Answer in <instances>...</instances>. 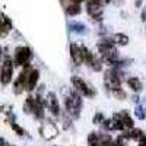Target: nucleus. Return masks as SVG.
<instances>
[{
	"label": "nucleus",
	"instance_id": "nucleus-6",
	"mask_svg": "<svg viewBox=\"0 0 146 146\" xmlns=\"http://www.w3.org/2000/svg\"><path fill=\"white\" fill-rule=\"evenodd\" d=\"M40 79V72L36 69H32L29 72V76H28V85H27V89L28 91H32L35 86H36V82Z\"/></svg>",
	"mask_w": 146,
	"mask_h": 146
},
{
	"label": "nucleus",
	"instance_id": "nucleus-15",
	"mask_svg": "<svg viewBox=\"0 0 146 146\" xmlns=\"http://www.w3.org/2000/svg\"><path fill=\"white\" fill-rule=\"evenodd\" d=\"M70 28H72L73 32H78V34H85V32H86V27H85L83 23L73 22V23H70Z\"/></svg>",
	"mask_w": 146,
	"mask_h": 146
},
{
	"label": "nucleus",
	"instance_id": "nucleus-21",
	"mask_svg": "<svg viewBox=\"0 0 146 146\" xmlns=\"http://www.w3.org/2000/svg\"><path fill=\"white\" fill-rule=\"evenodd\" d=\"M139 142H140L142 145H146V135H143V136L139 139Z\"/></svg>",
	"mask_w": 146,
	"mask_h": 146
},
{
	"label": "nucleus",
	"instance_id": "nucleus-4",
	"mask_svg": "<svg viewBox=\"0 0 146 146\" xmlns=\"http://www.w3.org/2000/svg\"><path fill=\"white\" fill-rule=\"evenodd\" d=\"M47 104H48V108H50V111L53 115L58 117L60 115V105H58V101L56 98V94L50 92L47 95Z\"/></svg>",
	"mask_w": 146,
	"mask_h": 146
},
{
	"label": "nucleus",
	"instance_id": "nucleus-11",
	"mask_svg": "<svg viewBox=\"0 0 146 146\" xmlns=\"http://www.w3.org/2000/svg\"><path fill=\"white\" fill-rule=\"evenodd\" d=\"M80 12H82V9H80L79 3H72L70 6H67V15H70V16L79 15Z\"/></svg>",
	"mask_w": 146,
	"mask_h": 146
},
{
	"label": "nucleus",
	"instance_id": "nucleus-13",
	"mask_svg": "<svg viewBox=\"0 0 146 146\" xmlns=\"http://www.w3.org/2000/svg\"><path fill=\"white\" fill-rule=\"evenodd\" d=\"M34 107H35V100L32 96H28L27 101H25V105H23V110H25V113H32L34 111Z\"/></svg>",
	"mask_w": 146,
	"mask_h": 146
},
{
	"label": "nucleus",
	"instance_id": "nucleus-19",
	"mask_svg": "<svg viewBox=\"0 0 146 146\" xmlns=\"http://www.w3.org/2000/svg\"><path fill=\"white\" fill-rule=\"evenodd\" d=\"M102 121H104V114L102 113H96L95 117H94V123L95 124H101Z\"/></svg>",
	"mask_w": 146,
	"mask_h": 146
},
{
	"label": "nucleus",
	"instance_id": "nucleus-16",
	"mask_svg": "<svg viewBox=\"0 0 146 146\" xmlns=\"http://www.w3.org/2000/svg\"><path fill=\"white\" fill-rule=\"evenodd\" d=\"M91 67H92V70H95V72H101L102 70V62L100 58H94V62H92V64H91Z\"/></svg>",
	"mask_w": 146,
	"mask_h": 146
},
{
	"label": "nucleus",
	"instance_id": "nucleus-9",
	"mask_svg": "<svg viewBox=\"0 0 146 146\" xmlns=\"http://www.w3.org/2000/svg\"><path fill=\"white\" fill-rule=\"evenodd\" d=\"M124 136H126L127 139H131V140H139V139L143 136V131H142L140 129L133 127V129H130L127 133H124Z\"/></svg>",
	"mask_w": 146,
	"mask_h": 146
},
{
	"label": "nucleus",
	"instance_id": "nucleus-3",
	"mask_svg": "<svg viewBox=\"0 0 146 146\" xmlns=\"http://www.w3.org/2000/svg\"><path fill=\"white\" fill-rule=\"evenodd\" d=\"M12 76H13V63L10 60H6L0 70V82L3 85H7L12 80Z\"/></svg>",
	"mask_w": 146,
	"mask_h": 146
},
{
	"label": "nucleus",
	"instance_id": "nucleus-20",
	"mask_svg": "<svg viewBox=\"0 0 146 146\" xmlns=\"http://www.w3.org/2000/svg\"><path fill=\"white\" fill-rule=\"evenodd\" d=\"M12 129H13L19 136H23V133H25V131H23V129H22V127H19L16 123H12Z\"/></svg>",
	"mask_w": 146,
	"mask_h": 146
},
{
	"label": "nucleus",
	"instance_id": "nucleus-7",
	"mask_svg": "<svg viewBox=\"0 0 146 146\" xmlns=\"http://www.w3.org/2000/svg\"><path fill=\"white\" fill-rule=\"evenodd\" d=\"M41 133H42L44 137L50 139V137H54V136L57 135V129H56V126H54L53 123H50V124H45V126L41 129Z\"/></svg>",
	"mask_w": 146,
	"mask_h": 146
},
{
	"label": "nucleus",
	"instance_id": "nucleus-17",
	"mask_svg": "<svg viewBox=\"0 0 146 146\" xmlns=\"http://www.w3.org/2000/svg\"><path fill=\"white\" fill-rule=\"evenodd\" d=\"M113 94H114V96H115L117 100H121V101H123V100H126V96H127V94H126L123 89H121V88H118V89H114V91H113Z\"/></svg>",
	"mask_w": 146,
	"mask_h": 146
},
{
	"label": "nucleus",
	"instance_id": "nucleus-14",
	"mask_svg": "<svg viewBox=\"0 0 146 146\" xmlns=\"http://www.w3.org/2000/svg\"><path fill=\"white\" fill-rule=\"evenodd\" d=\"M88 142H89V146H102L100 140V135H96V133H91L88 137Z\"/></svg>",
	"mask_w": 146,
	"mask_h": 146
},
{
	"label": "nucleus",
	"instance_id": "nucleus-8",
	"mask_svg": "<svg viewBox=\"0 0 146 146\" xmlns=\"http://www.w3.org/2000/svg\"><path fill=\"white\" fill-rule=\"evenodd\" d=\"M127 85H129V88H130L131 91H135V92H140L142 88H143L140 79H139V78H135V76H131V78L127 79Z\"/></svg>",
	"mask_w": 146,
	"mask_h": 146
},
{
	"label": "nucleus",
	"instance_id": "nucleus-10",
	"mask_svg": "<svg viewBox=\"0 0 146 146\" xmlns=\"http://www.w3.org/2000/svg\"><path fill=\"white\" fill-rule=\"evenodd\" d=\"M120 114H121V120H123V124H124V127H127L129 130L135 127V121H133V118L129 115V113L123 111V113H120Z\"/></svg>",
	"mask_w": 146,
	"mask_h": 146
},
{
	"label": "nucleus",
	"instance_id": "nucleus-23",
	"mask_svg": "<svg viewBox=\"0 0 146 146\" xmlns=\"http://www.w3.org/2000/svg\"><path fill=\"white\" fill-rule=\"evenodd\" d=\"M73 3H80V2H83V0H72Z\"/></svg>",
	"mask_w": 146,
	"mask_h": 146
},
{
	"label": "nucleus",
	"instance_id": "nucleus-12",
	"mask_svg": "<svg viewBox=\"0 0 146 146\" xmlns=\"http://www.w3.org/2000/svg\"><path fill=\"white\" fill-rule=\"evenodd\" d=\"M114 42L115 44H120V45H127L129 44V36L124 35V34H115Z\"/></svg>",
	"mask_w": 146,
	"mask_h": 146
},
{
	"label": "nucleus",
	"instance_id": "nucleus-24",
	"mask_svg": "<svg viewBox=\"0 0 146 146\" xmlns=\"http://www.w3.org/2000/svg\"><path fill=\"white\" fill-rule=\"evenodd\" d=\"M140 3H142V0H136V6H140Z\"/></svg>",
	"mask_w": 146,
	"mask_h": 146
},
{
	"label": "nucleus",
	"instance_id": "nucleus-1",
	"mask_svg": "<svg viewBox=\"0 0 146 146\" xmlns=\"http://www.w3.org/2000/svg\"><path fill=\"white\" fill-rule=\"evenodd\" d=\"M70 82H72V85H73V88H75L79 94L85 95L86 98H92V96H95V91L92 89V86H89V85L85 82L82 78H79V76H72Z\"/></svg>",
	"mask_w": 146,
	"mask_h": 146
},
{
	"label": "nucleus",
	"instance_id": "nucleus-22",
	"mask_svg": "<svg viewBox=\"0 0 146 146\" xmlns=\"http://www.w3.org/2000/svg\"><path fill=\"white\" fill-rule=\"evenodd\" d=\"M89 3H94V5H101L102 0H89Z\"/></svg>",
	"mask_w": 146,
	"mask_h": 146
},
{
	"label": "nucleus",
	"instance_id": "nucleus-2",
	"mask_svg": "<svg viewBox=\"0 0 146 146\" xmlns=\"http://www.w3.org/2000/svg\"><path fill=\"white\" fill-rule=\"evenodd\" d=\"M32 53L28 47H18L15 51V66H25L29 63Z\"/></svg>",
	"mask_w": 146,
	"mask_h": 146
},
{
	"label": "nucleus",
	"instance_id": "nucleus-25",
	"mask_svg": "<svg viewBox=\"0 0 146 146\" xmlns=\"http://www.w3.org/2000/svg\"><path fill=\"white\" fill-rule=\"evenodd\" d=\"M139 146H146V145H142V143H139Z\"/></svg>",
	"mask_w": 146,
	"mask_h": 146
},
{
	"label": "nucleus",
	"instance_id": "nucleus-5",
	"mask_svg": "<svg viewBox=\"0 0 146 146\" xmlns=\"http://www.w3.org/2000/svg\"><path fill=\"white\" fill-rule=\"evenodd\" d=\"M70 56H72V58H73V62H75L76 66H80V64L83 63L82 54H80V45L72 44V45H70Z\"/></svg>",
	"mask_w": 146,
	"mask_h": 146
},
{
	"label": "nucleus",
	"instance_id": "nucleus-18",
	"mask_svg": "<svg viewBox=\"0 0 146 146\" xmlns=\"http://www.w3.org/2000/svg\"><path fill=\"white\" fill-rule=\"evenodd\" d=\"M135 114H136V117H137L139 120H145V118H146V113L143 111V108H142V107H136Z\"/></svg>",
	"mask_w": 146,
	"mask_h": 146
}]
</instances>
